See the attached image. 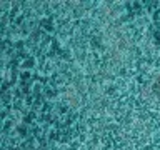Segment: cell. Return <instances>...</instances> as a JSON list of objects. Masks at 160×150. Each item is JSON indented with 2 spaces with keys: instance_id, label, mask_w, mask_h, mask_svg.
<instances>
[]
</instances>
